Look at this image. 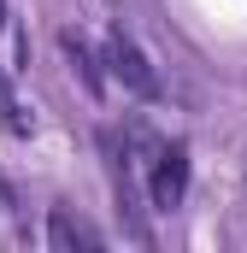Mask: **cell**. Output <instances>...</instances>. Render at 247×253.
I'll list each match as a JSON object with an SVG mask.
<instances>
[{"label": "cell", "mask_w": 247, "mask_h": 253, "mask_svg": "<svg viewBox=\"0 0 247 253\" xmlns=\"http://www.w3.org/2000/svg\"><path fill=\"white\" fill-rule=\"evenodd\" d=\"M141 183H147L153 212H177L183 194H188V147L183 141H153L147 165H141Z\"/></svg>", "instance_id": "6da1fadb"}, {"label": "cell", "mask_w": 247, "mask_h": 253, "mask_svg": "<svg viewBox=\"0 0 247 253\" xmlns=\"http://www.w3.org/2000/svg\"><path fill=\"white\" fill-rule=\"evenodd\" d=\"M106 65H112V77H118L129 94H141V100H159V71L147 65V53L124 36V30H112L106 36Z\"/></svg>", "instance_id": "7a4b0ae2"}, {"label": "cell", "mask_w": 247, "mask_h": 253, "mask_svg": "<svg viewBox=\"0 0 247 253\" xmlns=\"http://www.w3.org/2000/svg\"><path fill=\"white\" fill-rule=\"evenodd\" d=\"M59 47H65V59H71V71L82 77V88H88V94H100V88H106V77H100V59H94V47H88L77 30H65V36H59Z\"/></svg>", "instance_id": "3957f363"}, {"label": "cell", "mask_w": 247, "mask_h": 253, "mask_svg": "<svg viewBox=\"0 0 247 253\" xmlns=\"http://www.w3.org/2000/svg\"><path fill=\"white\" fill-rule=\"evenodd\" d=\"M47 242H53V248H100L106 236H100L94 224H82V218H71V212L59 206V212L47 218Z\"/></svg>", "instance_id": "277c9868"}, {"label": "cell", "mask_w": 247, "mask_h": 253, "mask_svg": "<svg viewBox=\"0 0 247 253\" xmlns=\"http://www.w3.org/2000/svg\"><path fill=\"white\" fill-rule=\"evenodd\" d=\"M0 129H6V135H36V112H24V100L12 94L6 71H0Z\"/></svg>", "instance_id": "5b68a950"}, {"label": "cell", "mask_w": 247, "mask_h": 253, "mask_svg": "<svg viewBox=\"0 0 247 253\" xmlns=\"http://www.w3.org/2000/svg\"><path fill=\"white\" fill-rule=\"evenodd\" d=\"M0 24H6V0H0Z\"/></svg>", "instance_id": "8992f818"}]
</instances>
